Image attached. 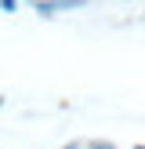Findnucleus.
I'll return each instance as SVG.
<instances>
[{
	"mask_svg": "<svg viewBox=\"0 0 145 149\" xmlns=\"http://www.w3.org/2000/svg\"><path fill=\"white\" fill-rule=\"evenodd\" d=\"M0 7H4V11H14V7H18V0H0Z\"/></svg>",
	"mask_w": 145,
	"mask_h": 149,
	"instance_id": "3",
	"label": "nucleus"
},
{
	"mask_svg": "<svg viewBox=\"0 0 145 149\" xmlns=\"http://www.w3.org/2000/svg\"><path fill=\"white\" fill-rule=\"evenodd\" d=\"M29 7H33V11L40 15V18H55V15H58L55 0H33V4H29Z\"/></svg>",
	"mask_w": 145,
	"mask_h": 149,
	"instance_id": "1",
	"label": "nucleus"
},
{
	"mask_svg": "<svg viewBox=\"0 0 145 149\" xmlns=\"http://www.w3.org/2000/svg\"><path fill=\"white\" fill-rule=\"evenodd\" d=\"M55 7L58 11H84L87 0H55Z\"/></svg>",
	"mask_w": 145,
	"mask_h": 149,
	"instance_id": "2",
	"label": "nucleus"
}]
</instances>
